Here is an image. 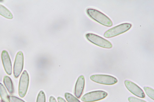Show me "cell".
Wrapping results in <instances>:
<instances>
[{
    "label": "cell",
    "instance_id": "6da1fadb",
    "mask_svg": "<svg viewBox=\"0 0 154 102\" xmlns=\"http://www.w3.org/2000/svg\"><path fill=\"white\" fill-rule=\"evenodd\" d=\"M87 13L89 17L100 24L107 27H111L113 25L112 20L107 16L99 11L95 9H87Z\"/></svg>",
    "mask_w": 154,
    "mask_h": 102
},
{
    "label": "cell",
    "instance_id": "7a4b0ae2",
    "mask_svg": "<svg viewBox=\"0 0 154 102\" xmlns=\"http://www.w3.org/2000/svg\"><path fill=\"white\" fill-rule=\"evenodd\" d=\"M132 26L130 23H122L106 31L104 36L106 38H110L118 36L129 31Z\"/></svg>",
    "mask_w": 154,
    "mask_h": 102
},
{
    "label": "cell",
    "instance_id": "3957f363",
    "mask_svg": "<svg viewBox=\"0 0 154 102\" xmlns=\"http://www.w3.org/2000/svg\"><path fill=\"white\" fill-rule=\"evenodd\" d=\"M85 36L89 41L98 46L106 48H111L112 47L110 42L97 35L88 33Z\"/></svg>",
    "mask_w": 154,
    "mask_h": 102
},
{
    "label": "cell",
    "instance_id": "277c9868",
    "mask_svg": "<svg viewBox=\"0 0 154 102\" xmlns=\"http://www.w3.org/2000/svg\"><path fill=\"white\" fill-rule=\"evenodd\" d=\"M91 79L97 83L105 85H113L116 83L117 79L113 76L105 74H95L91 76Z\"/></svg>",
    "mask_w": 154,
    "mask_h": 102
},
{
    "label": "cell",
    "instance_id": "5b68a950",
    "mask_svg": "<svg viewBox=\"0 0 154 102\" xmlns=\"http://www.w3.org/2000/svg\"><path fill=\"white\" fill-rule=\"evenodd\" d=\"M108 95L107 92L97 91L89 92L83 96L82 100L85 102H93L104 99Z\"/></svg>",
    "mask_w": 154,
    "mask_h": 102
},
{
    "label": "cell",
    "instance_id": "8992f818",
    "mask_svg": "<svg viewBox=\"0 0 154 102\" xmlns=\"http://www.w3.org/2000/svg\"><path fill=\"white\" fill-rule=\"evenodd\" d=\"M29 76L28 72L25 70L22 73L20 80L19 94L21 98H23L27 92L29 83Z\"/></svg>",
    "mask_w": 154,
    "mask_h": 102
},
{
    "label": "cell",
    "instance_id": "52a82bcc",
    "mask_svg": "<svg viewBox=\"0 0 154 102\" xmlns=\"http://www.w3.org/2000/svg\"><path fill=\"white\" fill-rule=\"evenodd\" d=\"M24 57L21 51L17 54L14 67V73L15 77L17 78L20 75L23 68Z\"/></svg>",
    "mask_w": 154,
    "mask_h": 102
},
{
    "label": "cell",
    "instance_id": "ba28073f",
    "mask_svg": "<svg viewBox=\"0 0 154 102\" xmlns=\"http://www.w3.org/2000/svg\"><path fill=\"white\" fill-rule=\"evenodd\" d=\"M125 84L128 90L133 95L141 98H145V95L142 89L136 84L128 80H125Z\"/></svg>",
    "mask_w": 154,
    "mask_h": 102
},
{
    "label": "cell",
    "instance_id": "9c48e42d",
    "mask_svg": "<svg viewBox=\"0 0 154 102\" xmlns=\"http://www.w3.org/2000/svg\"><path fill=\"white\" fill-rule=\"evenodd\" d=\"M2 58L6 72L8 74L11 75L12 72V64L9 55L6 50L3 51Z\"/></svg>",
    "mask_w": 154,
    "mask_h": 102
},
{
    "label": "cell",
    "instance_id": "30bf717a",
    "mask_svg": "<svg viewBox=\"0 0 154 102\" xmlns=\"http://www.w3.org/2000/svg\"><path fill=\"white\" fill-rule=\"evenodd\" d=\"M85 85V77L83 75H81L77 80L75 89V95L79 98H80L83 93Z\"/></svg>",
    "mask_w": 154,
    "mask_h": 102
},
{
    "label": "cell",
    "instance_id": "8fae6325",
    "mask_svg": "<svg viewBox=\"0 0 154 102\" xmlns=\"http://www.w3.org/2000/svg\"><path fill=\"white\" fill-rule=\"evenodd\" d=\"M4 83L9 92L12 94L14 92L13 84L11 79L8 76H5L4 78Z\"/></svg>",
    "mask_w": 154,
    "mask_h": 102
},
{
    "label": "cell",
    "instance_id": "7c38bea8",
    "mask_svg": "<svg viewBox=\"0 0 154 102\" xmlns=\"http://www.w3.org/2000/svg\"><path fill=\"white\" fill-rule=\"evenodd\" d=\"M0 96L3 102H10L9 96L4 85L0 83Z\"/></svg>",
    "mask_w": 154,
    "mask_h": 102
},
{
    "label": "cell",
    "instance_id": "4fadbf2b",
    "mask_svg": "<svg viewBox=\"0 0 154 102\" xmlns=\"http://www.w3.org/2000/svg\"><path fill=\"white\" fill-rule=\"evenodd\" d=\"M0 15L9 19H12L13 18V16L10 11L1 4H0Z\"/></svg>",
    "mask_w": 154,
    "mask_h": 102
},
{
    "label": "cell",
    "instance_id": "5bb4252c",
    "mask_svg": "<svg viewBox=\"0 0 154 102\" xmlns=\"http://www.w3.org/2000/svg\"><path fill=\"white\" fill-rule=\"evenodd\" d=\"M65 96L68 102H81L78 99L69 93H66Z\"/></svg>",
    "mask_w": 154,
    "mask_h": 102
},
{
    "label": "cell",
    "instance_id": "9a60e30c",
    "mask_svg": "<svg viewBox=\"0 0 154 102\" xmlns=\"http://www.w3.org/2000/svg\"><path fill=\"white\" fill-rule=\"evenodd\" d=\"M144 89L147 95L152 100H154V89L151 87L145 86Z\"/></svg>",
    "mask_w": 154,
    "mask_h": 102
},
{
    "label": "cell",
    "instance_id": "2e32d148",
    "mask_svg": "<svg viewBox=\"0 0 154 102\" xmlns=\"http://www.w3.org/2000/svg\"><path fill=\"white\" fill-rule=\"evenodd\" d=\"M36 102H46V97L45 93L42 91L38 93Z\"/></svg>",
    "mask_w": 154,
    "mask_h": 102
},
{
    "label": "cell",
    "instance_id": "e0dca14e",
    "mask_svg": "<svg viewBox=\"0 0 154 102\" xmlns=\"http://www.w3.org/2000/svg\"><path fill=\"white\" fill-rule=\"evenodd\" d=\"M128 100L130 102H147L143 100L133 96L129 97Z\"/></svg>",
    "mask_w": 154,
    "mask_h": 102
},
{
    "label": "cell",
    "instance_id": "ac0fdd59",
    "mask_svg": "<svg viewBox=\"0 0 154 102\" xmlns=\"http://www.w3.org/2000/svg\"><path fill=\"white\" fill-rule=\"evenodd\" d=\"M9 98L11 102H25L22 100L15 96H10Z\"/></svg>",
    "mask_w": 154,
    "mask_h": 102
},
{
    "label": "cell",
    "instance_id": "d6986e66",
    "mask_svg": "<svg viewBox=\"0 0 154 102\" xmlns=\"http://www.w3.org/2000/svg\"><path fill=\"white\" fill-rule=\"evenodd\" d=\"M49 102H57L55 98L53 96H51L49 98Z\"/></svg>",
    "mask_w": 154,
    "mask_h": 102
},
{
    "label": "cell",
    "instance_id": "ffe728a7",
    "mask_svg": "<svg viewBox=\"0 0 154 102\" xmlns=\"http://www.w3.org/2000/svg\"><path fill=\"white\" fill-rule=\"evenodd\" d=\"M57 100L58 102H67L65 99L60 97H58Z\"/></svg>",
    "mask_w": 154,
    "mask_h": 102
},
{
    "label": "cell",
    "instance_id": "44dd1931",
    "mask_svg": "<svg viewBox=\"0 0 154 102\" xmlns=\"http://www.w3.org/2000/svg\"><path fill=\"white\" fill-rule=\"evenodd\" d=\"M2 102H3V101H2Z\"/></svg>",
    "mask_w": 154,
    "mask_h": 102
}]
</instances>
